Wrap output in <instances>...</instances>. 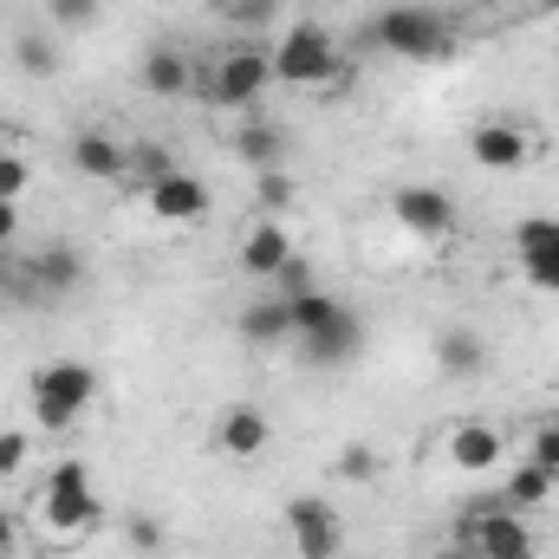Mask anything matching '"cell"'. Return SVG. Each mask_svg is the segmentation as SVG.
Segmentation results:
<instances>
[{"mask_svg": "<svg viewBox=\"0 0 559 559\" xmlns=\"http://www.w3.org/2000/svg\"><path fill=\"white\" fill-rule=\"evenodd\" d=\"M33 462V429H0V475H20Z\"/></svg>", "mask_w": 559, "mask_h": 559, "instance_id": "30", "label": "cell"}, {"mask_svg": "<svg viewBox=\"0 0 559 559\" xmlns=\"http://www.w3.org/2000/svg\"><path fill=\"white\" fill-rule=\"evenodd\" d=\"M163 176H176V156L163 150V143H124V182H163Z\"/></svg>", "mask_w": 559, "mask_h": 559, "instance_id": "25", "label": "cell"}, {"mask_svg": "<svg viewBox=\"0 0 559 559\" xmlns=\"http://www.w3.org/2000/svg\"><path fill=\"white\" fill-rule=\"evenodd\" d=\"M66 156H72V176L85 182H124V143L111 131H79Z\"/></svg>", "mask_w": 559, "mask_h": 559, "instance_id": "18", "label": "cell"}, {"mask_svg": "<svg viewBox=\"0 0 559 559\" xmlns=\"http://www.w3.org/2000/svg\"><path fill=\"white\" fill-rule=\"evenodd\" d=\"M338 306H345V299H332V293H319V286L293 293V299H286V312H293V338H306V332L332 325V319H338Z\"/></svg>", "mask_w": 559, "mask_h": 559, "instance_id": "24", "label": "cell"}, {"mask_svg": "<svg viewBox=\"0 0 559 559\" xmlns=\"http://www.w3.org/2000/svg\"><path fill=\"white\" fill-rule=\"evenodd\" d=\"M547 7H554V13H559V0H547Z\"/></svg>", "mask_w": 559, "mask_h": 559, "instance_id": "38", "label": "cell"}, {"mask_svg": "<svg viewBox=\"0 0 559 559\" xmlns=\"http://www.w3.org/2000/svg\"><path fill=\"white\" fill-rule=\"evenodd\" d=\"M306 286H312V267L293 254V261H286V267L274 274V293H280V299H293V293H306Z\"/></svg>", "mask_w": 559, "mask_h": 559, "instance_id": "34", "label": "cell"}, {"mask_svg": "<svg viewBox=\"0 0 559 559\" xmlns=\"http://www.w3.org/2000/svg\"><path fill=\"white\" fill-rule=\"evenodd\" d=\"M554 481H559L554 468H540V462L527 455V462H521V468L501 481V508H514V514H527V508H547V501H554Z\"/></svg>", "mask_w": 559, "mask_h": 559, "instance_id": "22", "label": "cell"}, {"mask_svg": "<svg viewBox=\"0 0 559 559\" xmlns=\"http://www.w3.org/2000/svg\"><path fill=\"white\" fill-rule=\"evenodd\" d=\"M267 85H274V59H267V52H254V46L222 52V59L209 66V79H202V92H209L222 111H254Z\"/></svg>", "mask_w": 559, "mask_h": 559, "instance_id": "5", "label": "cell"}, {"mask_svg": "<svg viewBox=\"0 0 559 559\" xmlns=\"http://www.w3.org/2000/svg\"><path fill=\"white\" fill-rule=\"evenodd\" d=\"M26 182H33V163H26V156H13V150H0V202H20V195H26Z\"/></svg>", "mask_w": 559, "mask_h": 559, "instance_id": "31", "label": "cell"}, {"mask_svg": "<svg viewBox=\"0 0 559 559\" xmlns=\"http://www.w3.org/2000/svg\"><path fill=\"white\" fill-rule=\"evenodd\" d=\"M514 267L534 293L559 299V215H527L514 222Z\"/></svg>", "mask_w": 559, "mask_h": 559, "instance_id": "9", "label": "cell"}, {"mask_svg": "<svg viewBox=\"0 0 559 559\" xmlns=\"http://www.w3.org/2000/svg\"><path fill=\"white\" fill-rule=\"evenodd\" d=\"M468 156L488 169V176H508V169H521L527 156H534V143L521 124H508V118H488V124H475L468 131Z\"/></svg>", "mask_w": 559, "mask_h": 559, "instance_id": "15", "label": "cell"}, {"mask_svg": "<svg viewBox=\"0 0 559 559\" xmlns=\"http://www.w3.org/2000/svg\"><path fill=\"white\" fill-rule=\"evenodd\" d=\"M138 85L150 92V98H189L195 92V59L182 52V46H150L143 52V66H138Z\"/></svg>", "mask_w": 559, "mask_h": 559, "instance_id": "17", "label": "cell"}, {"mask_svg": "<svg viewBox=\"0 0 559 559\" xmlns=\"http://www.w3.org/2000/svg\"><path fill=\"white\" fill-rule=\"evenodd\" d=\"M124 540H131V554H163V540H169V534H163V521H156V514H124Z\"/></svg>", "mask_w": 559, "mask_h": 559, "instance_id": "29", "label": "cell"}, {"mask_svg": "<svg viewBox=\"0 0 559 559\" xmlns=\"http://www.w3.org/2000/svg\"><path fill=\"white\" fill-rule=\"evenodd\" d=\"M254 195H261L267 215H286V209H293V182H286L280 169H261V176H254Z\"/></svg>", "mask_w": 559, "mask_h": 559, "instance_id": "32", "label": "cell"}, {"mask_svg": "<svg viewBox=\"0 0 559 559\" xmlns=\"http://www.w3.org/2000/svg\"><path fill=\"white\" fill-rule=\"evenodd\" d=\"M13 66H20L26 79H52V72H59V46H52L39 26H26V33H13Z\"/></svg>", "mask_w": 559, "mask_h": 559, "instance_id": "23", "label": "cell"}, {"mask_svg": "<svg viewBox=\"0 0 559 559\" xmlns=\"http://www.w3.org/2000/svg\"><path fill=\"white\" fill-rule=\"evenodd\" d=\"M13 554H20V521L0 508V559H13Z\"/></svg>", "mask_w": 559, "mask_h": 559, "instance_id": "36", "label": "cell"}, {"mask_svg": "<svg viewBox=\"0 0 559 559\" xmlns=\"http://www.w3.org/2000/svg\"><path fill=\"white\" fill-rule=\"evenodd\" d=\"M228 150L261 176V169H280V163H286V131H280L274 118H248V124H235Z\"/></svg>", "mask_w": 559, "mask_h": 559, "instance_id": "19", "label": "cell"}, {"mask_svg": "<svg viewBox=\"0 0 559 559\" xmlns=\"http://www.w3.org/2000/svg\"><path fill=\"white\" fill-rule=\"evenodd\" d=\"M332 475H338V481H371V475H378V449H371V442H345L338 462H332Z\"/></svg>", "mask_w": 559, "mask_h": 559, "instance_id": "27", "label": "cell"}, {"mask_svg": "<svg viewBox=\"0 0 559 559\" xmlns=\"http://www.w3.org/2000/svg\"><path fill=\"white\" fill-rule=\"evenodd\" d=\"M267 442H274V423H267V411H254V404H228L215 417V449L228 462H254V455H267Z\"/></svg>", "mask_w": 559, "mask_h": 559, "instance_id": "14", "label": "cell"}, {"mask_svg": "<svg viewBox=\"0 0 559 559\" xmlns=\"http://www.w3.org/2000/svg\"><path fill=\"white\" fill-rule=\"evenodd\" d=\"M391 222H397L404 235H417V241H449L455 222H462V209H455V195L436 189V182H397V189H391Z\"/></svg>", "mask_w": 559, "mask_h": 559, "instance_id": "7", "label": "cell"}, {"mask_svg": "<svg viewBox=\"0 0 559 559\" xmlns=\"http://www.w3.org/2000/svg\"><path fill=\"white\" fill-rule=\"evenodd\" d=\"M286 540H293L299 559H338L345 521H338V508H332L325 495H293V501H286Z\"/></svg>", "mask_w": 559, "mask_h": 559, "instance_id": "8", "label": "cell"}, {"mask_svg": "<svg viewBox=\"0 0 559 559\" xmlns=\"http://www.w3.org/2000/svg\"><path fill=\"white\" fill-rule=\"evenodd\" d=\"M241 338L248 345H293V312H286V299L267 293V299H254V306H241Z\"/></svg>", "mask_w": 559, "mask_h": 559, "instance_id": "21", "label": "cell"}, {"mask_svg": "<svg viewBox=\"0 0 559 559\" xmlns=\"http://www.w3.org/2000/svg\"><path fill=\"white\" fill-rule=\"evenodd\" d=\"M293 345H299L306 365H319V371H345V365L365 352V319H358L352 306H338L332 325H319V332H306V338H293Z\"/></svg>", "mask_w": 559, "mask_h": 559, "instance_id": "11", "label": "cell"}, {"mask_svg": "<svg viewBox=\"0 0 559 559\" xmlns=\"http://www.w3.org/2000/svg\"><path fill=\"white\" fill-rule=\"evenodd\" d=\"M365 39L384 46L391 59H411V66H442V59H455V20L436 13V7H411V0H404V7H384Z\"/></svg>", "mask_w": 559, "mask_h": 559, "instance_id": "3", "label": "cell"}, {"mask_svg": "<svg viewBox=\"0 0 559 559\" xmlns=\"http://www.w3.org/2000/svg\"><path fill=\"white\" fill-rule=\"evenodd\" d=\"M293 254H299V248H293V228H286L280 215H261V222L241 235V274H254V280H274Z\"/></svg>", "mask_w": 559, "mask_h": 559, "instance_id": "16", "label": "cell"}, {"mask_svg": "<svg viewBox=\"0 0 559 559\" xmlns=\"http://www.w3.org/2000/svg\"><path fill=\"white\" fill-rule=\"evenodd\" d=\"M429 559H481V554H475L468 540H442V547H436V554H429Z\"/></svg>", "mask_w": 559, "mask_h": 559, "instance_id": "37", "label": "cell"}, {"mask_svg": "<svg viewBox=\"0 0 559 559\" xmlns=\"http://www.w3.org/2000/svg\"><path fill=\"white\" fill-rule=\"evenodd\" d=\"M20 248V202H0V254Z\"/></svg>", "mask_w": 559, "mask_h": 559, "instance_id": "35", "label": "cell"}, {"mask_svg": "<svg viewBox=\"0 0 559 559\" xmlns=\"http://www.w3.org/2000/svg\"><path fill=\"white\" fill-rule=\"evenodd\" d=\"M267 59H274V79H280V85H293V92H325V85L345 72V59H338L332 33H325L319 20H293Z\"/></svg>", "mask_w": 559, "mask_h": 559, "instance_id": "4", "label": "cell"}, {"mask_svg": "<svg viewBox=\"0 0 559 559\" xmlns=\"http://www.w3.org/2000/svg\"><path fill=\"white\" fill-rule=\"evenodd\" d=\"M98 13H105L98 0H46V20H52L59 33H92Z\"/></svg>", "mask_w": 559, "mask_h": 559, "instance_id": "26", "label": "cell"}, {"mask_svg": "<svg viewBox=\"0 0 559 559\" xmlns=\"http://www.w3.org/2000/svg\"><path fill=\"white\" fill-rule=\"evenodd\" d=\"M143 209H150L156 222H169V228H189V222L209 215V182L189 176V169H176V176H163V182L143 189Z\"/></svg>", "mask_w": 559, "mask_h": 559, "instance_id": "12", "label": "cell"}, {"mask_svg": "<svg viewBox=\"0 0 559 559\" xmlns=\"http://www.w3.org/2000/svg\"><path fill=\"white\" fill-rule=\"evenodd\" d=\"M20 274H26V293L33 299H59V293H79L85 286V254L72 241H46V248L20 254Z\"/></svg>", "mask_w": 559, "mask_h": 559, "instance_id": "10", "label": "cell"}, {"mask_svg": "<svg viewBox=\"0 0 559 559\" xmlns=\"http://www.w3.org/2000/svg\"><path fill=\"white\" fill-rule=\"evenodd\" d=\"M209 13H222V20H235V26H267L274 20V0H202Z\"/></svg>", "mask_w": 559, "mask_h": 559, "instance_id": "28", "label": "cell"}, {"mask_svg": "<svg viewBox=\"0 0 559 559\" xmlns=\"http://www.w3.org/2000/svg\"><path fill=\"white\" fill-rule=\"evenodd\" d=\"M33 521H39V534H46L52 547H79V540L105 521L98 488H92V468H85V462H59V468L46 475V488H39Z\"/></svg>", "mask_w": 559, "mask_h": 559, "instance_id": "1", "label": "cell"}, {"mask_svg": "<svg viewBox=\"0 0 559 559\" xmlns=\"http://www.w3.org/2000/svg\"><path fill=\"white\" fill-rule=\"evenodd\" d=\"M442 449H449V468L455 475H495L501 455H508V436L495 423H455Z\"/></svg>", "mask_w": 559, "mask_h": 559, "instance_id": "13", "label": "cell"}, {"mask_svg": "<svg viewBox=\"0 0 559 559\" xmlns=\"http://www.w3.org/2000/svg\"><path fill=\"white\" fill-rule=\"evenodd\" d=\"M527 455H534L540 468H554V475H559V417L534 423V449H527Z\"/></svg>", "mask_w": 559, "mask_h": 559, "instance_id": "33", "label": "cell"}, {"mask_svg": "<svg viewBox=\"0 0 559 559\" xmlns=\"http://www.w3.org/2000/svg\"><path fill=\"white\" fill-rule=\"evenodd\" d=\"M92 397H98V371H92L85 358H52V365H39V371L26 378L33 429H46V436H66L72 423L92 411Z\"/></svg>", "mask_w": 559, "mask_h": 559, "instance_id": "2", "label": "cell"}, {"mask_svg": "<svg viewBox=\"0 0 559 559\" xmlns=\"http://www.w3.org/2000/svg\"><path fill=\"white\" fill-rule=\"evenodd\" d=\"M429 352H436V371H449V378H475L488 365V345H481L475 325H442Z\"/></svg>", "mask_w": 559, "mask_h": 559, "instance_id": "20", "label": "cell"}, {"mask_svg": "<svg viewBox=\"0 0 559 559\" xmlns=\"http://www.w3.org/2000/svg\"><path fill=\"white\" fill-rule=\"evenodd\" d=\"M455 540H468L481 559H540V540H534V527L514 514V508H501V501H488V508H475L462 527H455Z\"/></svg>", "mask_w": 559, "mask_h": 559, "instance_id": "6", "label": "cell"}]
</instances>
